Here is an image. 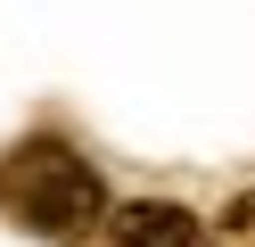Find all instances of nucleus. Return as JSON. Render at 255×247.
Here are the masks:
<instances>
[{"label": "nucleus", "mask_w": 255, "mask_h": 247, "mask_svg": "<svg viewBox=\"0 0 255 247\" xmlns=\"http://www.w3.org/2000/svg\"><path fill=\"white\" fill-rule=\"evenodd\" d=\"M0 214L33 239H91L107 223V181L91 173V157H74L66 140H17L0 157Z\"/></svg>", "instance_id": "f257e3e1"}, {"label": "nucleus", "mask_w": 255, "mask_h": 247, "mask_svg": "<svg viewBox=\"0 0 255 247\" xmlns=\"http://www.w3.org/2000/svg\"><path fill=\"white\" fill-rule=\"evenodd\" d=\"M107 247H214L206 239V223L189 206H173V198H140V206L107 214Z\"/></svg>", "instance_id": "f03ea898"}, {"label": "nucleus", "mask_w": 255, "mask_h": 247, "mask_svg": "<svg viewBox=\"0 0 255 247\" xmlns=\"http://www.w3.org/2000/svg\"><path fill=\"white\" fill-rule=\"evenodd\" d=\"M222 239H231V247H255V190L222 206Z\"/></svg>", "instance_id": "7ed1b4c3"}]
</instances>
